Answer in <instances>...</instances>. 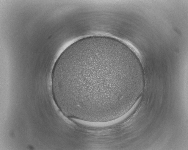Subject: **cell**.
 Listing matches in <instances>:
<instances>
[{"mask_svg":"<svg viewBox=\"0 0 188 150\" xmlns=\"http://www.w3.org/2000/svg\"><path fill=\"white\" fill-rule=\"evenodd\" d=\"M124 52L117 41L105 36L84 38L68 47L51 74L58 107L72 118L85 121L100 122L112 117L122 99L123 83L132 80Z\"/></svg>","mask_w":188,"mask_h":150,"instance_id":"cell-1","label":"cell"}]
</instances>
